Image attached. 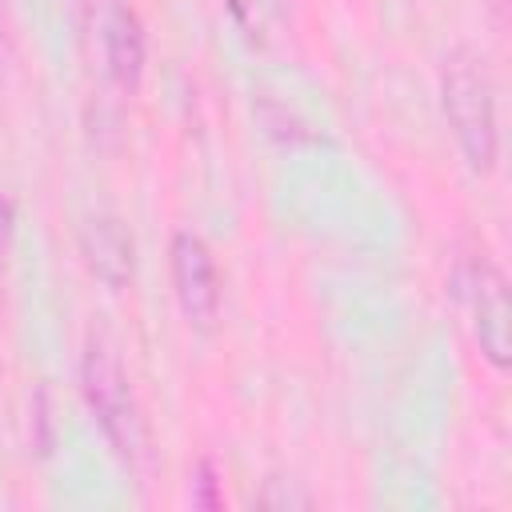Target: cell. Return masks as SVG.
<instances>
[{
    "instance_id": "obj_5",
    "label": "cell",
    "mask_w": 512,
    "mask_h": 512,
    "mask_svg": "<svg viewBox=\"0 0 512 512\" xmlns=\"http://www.w3.org/2000/svg\"><path fill=\"white\" fill-rule=\"evenodd\" d=\"M172 280H176V296H180L184 316L192 324H208L216 316V304H220V272H216V260L200 236L180 232L172 240Z\"/></svg>"
},
{
    "instance_id": "obj_2",
    "label": "cell",
    "mask_w": 512,
    "mask_h": 512,
    "mask_svg": "<svg viewBox=\"0 0 512 512\" xmlns=\"http://www.w3.org/2000/svg\"><path fill=\"white\" fill-rule=\"evenodd\" d=\"M84 396L104 428V436L116 444L120 456H136L144 444L140 432V416H136V400L128 388L124 368L116 364V356L104 344H92L84 352Z\"/></svg>"
},
{
    "instance_id": "obj_1",
    "label": "cell",
    "mask_w": 512,
    "mask_h": 512,
    "mask_svg": "<svg viewBox=\"0 0 512 512\" xmlns=\"http://www.w3.org/2000/svg\"><path fill=\"white\" fill-rule=\"evenodd\" d=\"M444 116L460 140L464 160L476 172H488L496 164V100L488 76L476 64L456 60L444 72Z\"/></svg>"
},
{
    "instance_id": "obj_7",
    "label": "cell",
    "mask_w": 512,
    "mask_h": 512,
    "mask_svg": "<svg viewBox=\"0 0 512 512\" xmlns=\"http://www.w3.org/2000/svg\"><path fill=\"white\" fill-rule=\"evenodd\" d=\"M228 8L248 36H268L284 20L288 0H228Z\"/></svg>"
},
{
    "instance_id": "obj_3",
    "label": "cell",
    "mask_w": 512,
    "mask_h": 512,
    "mask_svg": "<svg viewBox=\"0 0 512 512\" xmlns=\"http://www.w3.org/2000/svg\"><path fill=\"white\" fill-rule=\"evenodd\" d=\"M460 288H464V300L472 312L480 352L504 372L512 364V308H508V284H504L500 268L484 256H472L460 268Z\"/></svg>"
},
{
    "instance_id": "obj_6",
    "label": "cell",
    "mask_w": 512,
    "mask_h": 512,
    "mask_svg": "<svg viewBox=\"0 0 512 512\" xmlns=\"http://www.w3.org/2000/svg\"><path fill=\"white\" fill-rule=\"evenodd\" d=\"M84 260L108 288H124L132 280V236L120 228V220H88Z\"/></svg>"
},
{
    "instance_id": "obj_4",
    "label": "cell",
    "mask_w": 512,
    "mask_h": 512,
    "mask_svg": "<svg viewBox=\"0 0 512 512\" xmlns=\"http://www.w3.org/2000/svg\"><path fill=\"white\" fill-rule=\"evenodd\" d=\"M80 12L88 28H100L112 80L120 88H136L144 72V28L128 0H80Z\"/></svg>"
}]
</instances>
